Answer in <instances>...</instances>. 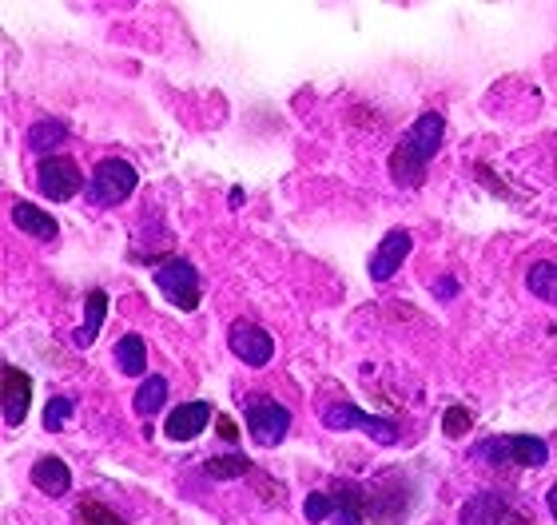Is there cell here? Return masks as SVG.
Masks as SVG:
<instances>
[{"label": "cell", "instance_id": "cell-1", "mask_svg": "<svg viewBox=\"0 0 557 525\" xmlns=\"http://www.w3.org/2000/svg\"><path fill=\"white\" fill-rule=\"evenodd\" d=\"M446 136V120L438 112H426V116H418L414 128L398 140L395 155H391V175H395L403 187H422L426 184V172H430V160L438 155V143Z\"/></svg>", "mask_w": 557, "mask_h": 525}, {"label": "cell", "instance_id": "cell-2", "mask_svg": "<svg viewBox=\"0 0 557 525\" xmlns=\"http://www.w3.org/2000/svg\"><path fill=\"white\" fill-rule=\"evenodd\" d=\"M474 454L502 470H542L549 462V446L542 438H530V434H498V438L478 442Z\"/></svg>", "mask_w": 557, "mask_h": 525}, {"label": "cell", "instance_id": "cell-3", "mask_svg": "<svg viewBox=\"0 0 557 525\" xmlns=\"http://www.w3.org/2000/svg\"><path fill=\"white\" fill-rule=\"evenodd\" d=\"M323 426L326 430H362L367 438H374L379 446H395L398 442V426L386 418H374V414H367V410L350 407V402H331V407H323Z\"/></svg>", "mask_w": 557, "mask_h": 525}, {"label": "cell", "instance_id": "cell-4", "mask_svg": "<svg viewBox=\"0 0 557 525\" xmlns=\"http://www.w3.org/2000/svg\"><path fill=\"white\" fill-rule=\"evenodd\" d=\"M247 430L259 446H278L290 430V410L268 395H247Z\"/></svg>", "mask_w": 557, "mask_h": 525}, {"label": "cell", "instance_id": "cell-5", "mask_svg": "<svg viewBox=\"0 0 557 525\" xmlns=\"http://www.w3.org/2000/svg\"><path fill=\"white\" fill-rule=\"evenodd\" d=\"M136 191V167L124 160H104L88 179V199L96 208H120Z\"/></svg>", "mask_w": 557, "mask_h": 525}, {"label": "cell", "instance_id": "cell-6", "mask_svg": "<svg viewBox=\"0 0 557 525\" xmlns=\"http://www.w3.org/2000/svg\"><path fill=\"white\" fill-rule=\"evenodd\" d=\"M156 287H160L163 299L175 303L180 311H196L199 307V275L184 259H168V263L156 271Z\"/></svg>", "mask_w": 557, "mask_h": 525}, {"label": "cell", "instance_id": "cell-7", "mask_svg": "<svg viewBox=\"0 0 557 525\" xmlns=\"http://www.w3.org/2000/svg\"><path fill=\"white\" fill-rule=\"evenodd\" d=\"M410 514V490L398 478H383L374 490H367V522L395 525Z\"/></svg>", "mask_w": 557, "mask_h": 525}, {"label": "cell", "instance_id": "cell-8", "mask_svg": "<svg viewBox=\"0 0 557 525\" xmlns=\"http://www.w3.org/2000/svg\"><path fill=\"white\" fill-rule=\"evenodd\" d=\"M36 179H40V191L48 199H57V203L72 199L84 187V172L72 155H48L45 164H40V172H36Z\"/></svg>", "mask_w": 557, "mask_h": 525}, {"label": "cell", "instance_id": "cell-9", "mask_svg": "<svg viewBox=\"0 0 557 525\" xmlns=\"http://www.w3.org/2000/svg\"><path fill=\"white\" fill-rule=\"evenodd\" d=\"M227 347L235 350V359L247 362V366H268L271 354H275V339L268 330L256 327V323H235L227 330Z\"/></svg>", "mask_w": 557, "mask_h": 525}, {"label": "cell", "instance_id": "cell-10", "mask_svg": "<svg viewBox=\"0 0 557 525\" xmlns=\"http://www.w3.org/2000/svg\"><path fill=\"white\" fill-rule=\"evenodd\" d=\"M410 235L407 232H386L383 235V243H379V251H374L371 259V279L374 283H391L398 275V267L407 263L410 255Z\"/></svg>", "mask_w": 557, "mask_h": 525}, {"label": "cell", "instance_id": "cell-11", "mask_svg": "<svg viewBox=\"0 0 557 525\" xmlns=\"http://www.w3.org/2000/svg\"><path fill=\"white\" fill-rule=\"evenodd\" d=\"M208 422H211L208 402H184L180 410H172V414H168V426H163V434H168L172 442H191V438H199V434L208 430Z\"/></svg>", "mask_w": 557, "mask_h": 525}, {"label": "cell", "instance_id": "cell-12", "mask_svg": "<svg viewBox=\"0 0 557 525\" xmlns=\"http://www.w3.org/2000/svg\"><path fill=\"white\" fill-rule=\"evenodd\" d=\"M33 402V378L21 366H4V426H21Z\"/></svg>", "mask_w": 557, "mask_h": 525}, {"label": "cell", "instance_id": "cell-13", "mask_svg": "<svg viewBox=\"0 0 557 525\" xmlns=\"http://www.w3.org/2000/svg\"><path fill=\"white\" fill-rule=\"evenodd\" d=\"M510 517V502L502 498V493H474L470 502L462 505V514H458V525H502Z\"/></svg>", "mask_w": 557, "mask_h": 525}, {"label": "cell", "instance_id": "cell-14", "mask_svg": "<svg viewBox=\"0 0 557 525\" xmlns=\"http://www.w3.org/2000/svg\"><path fill=\"white\" fill-rule=\"evenodd\" d=\"M331 498H335V517L331 522L338 525L367 522V486H359V482H335Z\"/></svg>", "mask_w": 557, "mask_h": 525}, {"label": "cell", "instance_id": "cell-15", "mask_svg": "<svg viewBox=\"0 0 557 525\" xmlns=\"http://www.w3.org/2000/svg\"><path fill=\"white\" fill-rule=\"evenodd\" d=\"M33 486L48 498H64L72 490V474H69V462H60V458H40L33 466Z\"/></svg>", "mask_w": 557, "mask_h": 525}, {"label": "cell", "instance_id": "cell-16", "mask_svg": "<svg viewBox=\"0 0 557 525\" xmlns=\"http://www.w3.org/2000/svg\"><path fill=\"white\" fill-rule=\"evenodd\" d=\"M104 315H108V295L92 291L88 295V303H84V323L72 330V347H81V350L92 347L96 335H100V327H104Z\"/></svg>", "mask_w": 557, "mask_h": 525}, {"label": "cell", "instance_id": "cell-17", "mask_svg": "<svg viewBox=\"0 0 557 525\" xmlns=\"http://www.w3.org/2000/svg\"><path fill=\"white\" fill-rule=\"evenodd\" d=\"M12 220H16L21 232H28L33 239H40V243H52V239H57V220H52L48 211L36 208V203H16V208H12Z\"/></svg>", "mask_w": 557, "mask_h": 525}, {"label": "cell", "instance_id": "cell-18", "mask_svg": "<svg viewBox=\"0 0 557 525\" xmlns=\"http://www.w3.org/2000/svg\"><path fill=\"white\" fill-rule=\"evenodd\" d=\"M116 366L128 374V378H144V371H148V347H144L139 335H124V339L116 342Z\"/></svg>", "mask_w": 557, "mask_h": 525}, {"label": "cell", "instance_id": "cell-19", "mask_svg": "<svg viewBox=\"0 0 557 525\" xmlns=\"http://www.w3.org/2000/svg\"><path fill=\"white\" fill-rule=\"evenodd\" d=\"M163 402H168V378H160V374L144 378V383H139V390H136V398H132V407H136L139 418H151Z\"/></svg>", "mask_w": 557, "mask_h": 525}, {"label": "cell", "instance_id": "cell-20", "mask_svg": "<svg viewBox=\"0 0 557 525\" xmlns=\"http://www.w3.org/2000/svg\"><path fill=\"white\" fill-rule=\"evenodd\" d=\"M64 136H69V128H64L60 120H40V124L28 128V148H33L36 155L57 152L60 143H64Z\"/></svg>", "mask_w": 557, "mask_h": 525}, {"label": "cell", "instance_id": "cell-21", "mask_svg": "<svg viewBox=\"0 0 557 525\" xmlns=\"http://www.w3.org/2000/svg\"><path fill=\"white\" fill-rule=\"evenodd\" d=\"M208 478H220V482H227V478H251L256 474V466L247 462L244 454H223V458H211L208 466Z\"/></svg>", "mask_w": 557, "mask_h": 525}, {"label": "cell", "instance_id": "cell-22", "mask_svg": "<svg viewBox=\"0 0 557 525\" xmlns=\"http://www.w3.org/2000/svg\"><path fill=\"white\" fill-rule=\"evenodd\" d=\"M525 283H530V291H534L537 299H546V303L557 307V263H534L530 275H525Z\"/></svg>", "mask_w": 557, "mask_h": 525}, {"label": "cell", "instance_id": "cell-23", "mask_svg": "<svg viewBox=\"0 0 557 525\" xmlns=\"http://www.w3.org/2000/svg\"><path fill=\"white\" fill-rule=\"evenodd\" d=\"M76 517H81V525H124V517L116 510H108L104 502H92V498H84Z\"/></svg>", "mask_w": 557, "mask_h": 525}, {"label": "cell", "instance_id": "cell-24", "mask_svg": "<svg viewBox=\"0 0 557 525\" xmlns=\"http://www.w3.org/2000/svg\"><path fill=\"white\" fill-rule=\"evenodd\" d=\"M470 426H474V410L466 407H450L446 418H442V434L446 438H462V434H470Z\"/></svg>", "mask_w": 557, "mask_h": 525}, {"label": "cell", "instance_id": "cell-25", "mask_svg": "<svg viewBox=\"0 0 557 525\" xmlns=\"http://www.w3.org/2000/svg\"><path fill=\"white\" fill-rule=\"evenodd\" d=\"M72 418V398H52L45 407V430H64Z\"/></svg>", "mask_w": 557, "mask_h": 525}, {"label": "cell", "instance_id": "cell-26", "mask_svg": "<svg viewBox=\"0 0 557 525\" xmlns=\"http://www.w3.org/2000/svg\"><path fill=\"white\" fill-rule=\"evenodd\" d=\"M302 514H307V522H326V517H335V498L331 493H311Z\"/></svg>", "mask_w": 557, "mask_h": 525}, {"label": "cell", "instance_id": "cell-27", "mask_svg": "<svg viewBox=\"0 0 557 525\" xmlns=\"http://www.w3.org/2000/svg\"><path fill=\"white\" fill-rule=\"evenodd\" d=\"M434 295H442V299H454V295H458V283L442 279V287H434Z\"/></svg>", "mask_w": 557, "mask_h": 525}, {"label": "cell", "instance_id": "cell-28", "mask_svg": "<svg viewBox=\"0 0 557 525\" xmlns=\"http://www.w3.org/2000/svg\"><path fill=\"white\" fill-rule=\"evenodd\" d=\"M546 505H549V514H554V522H557V482L549 486V493H546Z\"/></svg>", "mask_w": 557, "mask_h": 525}, {"label": "cell", "instance_id": "cell-29", "mask_svg": "<svg viewBox=\"0 0 557 525\" xmlns=\"http://www.w3.org/2000/svg\"><path fill=\"white\" fill-rule=\"evenodd\" d=\"M220 434H223V438H227V442H232V438H235V426H232V422H227V418H220Z\"/></svg>", "mask_w": 557, "mask_h": 525}]
</instances>
